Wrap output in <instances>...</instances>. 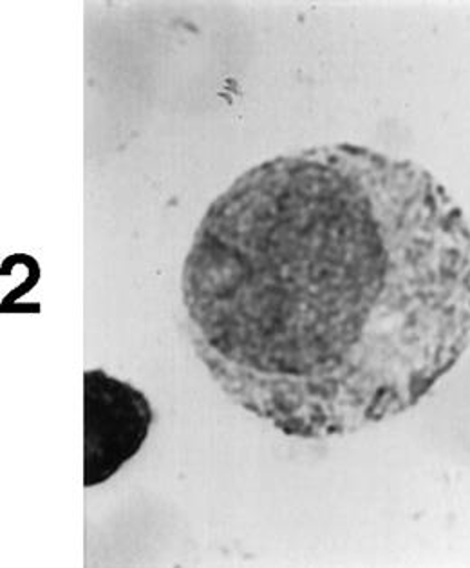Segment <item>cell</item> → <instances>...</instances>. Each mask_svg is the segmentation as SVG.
<instances>
[{"label": "cell", "mask_w": 470, "mask_h": 568, "mask_svg": "<svg viewBox=\"0 0 470 568\" xmlns=\"http://www.w3.org/2000/svg\"><path fill=\"white\" fill-rule=\"evenodd\" d=\"M221 392L286 436L417 406L470 346V226L412 160L352 143L277 156L217 197L182 274Z\"/></svg>", "instance_id": "1"}, {"label": "cell", "mask_w": 470, "mask_h": 568, "mask_svg": "<svg viewBox=\"0 0 470 568\" xmlns=\"http://www.w3.org/2000/svg\"><path fill=\"white\" fill-rule=\"evenodd\" d=\"M151 402L103 369L84 373V485L111 480L142 452L151 432Z\"/></svg>", "instance_id": "2"}]
</instances>
